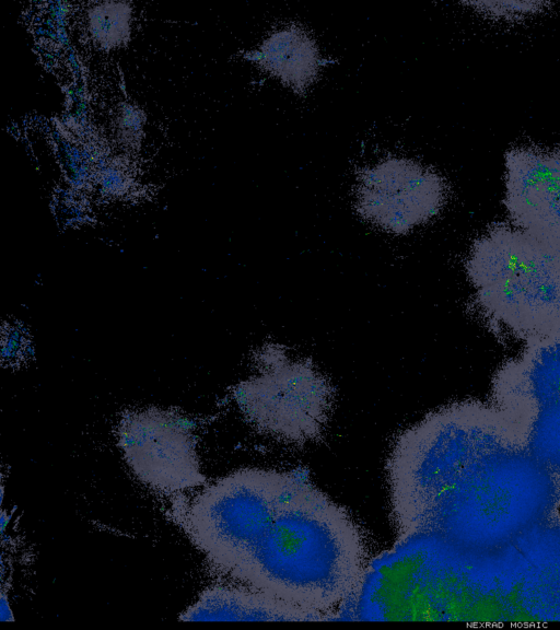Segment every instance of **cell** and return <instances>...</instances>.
Returning a JSON list of instances; mask_svg holds the SVG:
<instances>
[{
	"mask_svg": "<svg viewBox=\"0 0 560 630\" xmlns=\"http://www.w3.org/2000/svg\"><path fill=\"white\" fill-rule=\"evenodd\" d=\"M182 620L317 621L325 617L291 605L248 586H213L189 607Z\"/></svg>",
	"mask_w": 560,
	"mask_h": 630,
	"instance_id": "cell-11",
	"label": "cell"
},
{
	"mask_svg": "<svg viewBox=\"0 0 560 630\" xmlns=\"http://www.w3.org/2000/svg\"><path fill=\"white\" fill-rule=\"evenodd\" d=\"M539 562L560 610V510L535 532Z\"/></svg>",
	"mask_w": 560,
	"mask_h": 630,
	"instance_id": "cell-13",
	"label": "cell"
},
{
	"mask_svg": "<svg viewBox=\"0 0 560 630\" xmlns=\"http://www.w3.org/2000/svg\"><path fill=\"white\" fill-rule=\"evenodd\" d=\"M387 471L401 539L425 536L491 553L560 510V485L491 401H457L429 413L396 440Z\"/></svg>",
	"mask_w": 560,
	"mask_h": 630,
	"instance_id": "cell-1",
	"label": "cell"
},
{
	"mask_svg": "<svg viewBox=\"0 0 560 630\" xmlns=\"http://www.w3.org/2000/svg\"><path fill=\"white\" fill-rule=\"evenodd\" d=\"M13 621V615L12 611L10 609L9 603L7 600V596L5 594H2V598H1V621Z\"/></svg>",
	"mask_w": 560,
	"mask_h": 630,
	"instance_id": "cell-16",
	"label": "cell"
},
{
	"mask_svg": "<svg viewBox=\"0 0 560 630\" xmlns=\"http://www.w3.org/2000/svg\"><path fill=\"white\" fill-rule=\"evenodd\" d=\"M119 440L144 482L168 490L202 482L191 435L180 420L158 411L136 413L122 422Z\"/></svg>",
	"mask_w": 560,
	"mask_h": 630,
	"instance_id": "cell-10",
	"label": "cell"
},
{
	"mask_svg": "<svg viewBox=\"0 0 560 630\" xmlns=\"http://www.w3.org/2000/svg\"><path fill=\"white\" fill-rule=\"evenodd\" d=\"M25 330L19 325H8L2 334V359L9 362L24 360L27 355Z\"/></svg>",
	"mask_w": 560,
	"mask_h": 630,
	"instance_id": "cell-15",
	"label": "cell"
},
{
	"mask_svg": "<svg viewBox=\"0 0 560 630\" xmlns=\"http://www.w3.org/2000/svg\"><path fill=\"white\" fill-rule=\"evenodd\" d=\"M490 401L560 485V334L525 345L503 362L492 376Z\"/></svg>",
	"mask_w": 560,
	"mask_h": 630,
	"instance_id": "cell-7",
	"label": "cell"
},
{
	"mask_svg": "<svg viewBox=\"0 0 560 630\" xmlns=\"http://www.w3.org/2000/svg\"><path fill=\"white\" fill-rule=\"evenodd\" d=\"M384 568L372 604L385 620H478L485 604L510 605L511 585L499 555L471 553L439 541Z\"/></svg>",
	"mask_w": 560,
	"mask_h": 630,
	"instance_id": "cell-4",
	"label": "cell"
},
{
	"mask_svg": "<svg viewBox=\"0 0 560 630\" xmlns=\"http://www.w3.org/2000/svg\"><path fill=\"white\" fill-rule=\"evenodd\" d=\"M368 552L345 508L293 471L253 556L246 586L328 619L363 585Z\"/></svg>",
	"mask_w": 560,
	"mask_h": 630,
	"instance_id": "cell-2",
	"label": "cell"
},
{
	"mask_svg": "<svg viewBox=\"0 0 560 630\" xmlns=\"http://www.w3.org/2000/svg\"><path fill=\"white\" fill-rule=\"evenodd\" d=\"M504 167L510 223L560 247V145L511 148Z\"/></svg>",
	"mask_w": 560,
	"mask_h": 630,
	"instance_id": "cell-9",
	"label": "cell"
},
{
	"mask_svg": "<svg viewBox=\"0 0 560 630\" xmlns=\"http://www.w3.org/2000/svg\"><path fill=\"white\" fill-rule=\"evenodd\" d=\"M469 4L488 16L499 19H518L541 11L548 3L536 1H486L470 2Z\"/></svg>",
	"mask_w": 560,
	"mask_h": 630,
	"instance_id": "cell-14",
	"label": "cell"
},
{
	"mask_svg": "<svg viewBox=\"0 0 560 630\" xmlns=\"http://www.w3.org/2000/svg\"><path fill=\"white\" fill-rule=\"evenodd\" d=\"M244 58L300 96L317 80L322 65L315 40L295 24L272 32L258 49L247 52Z\"/></svg>",
	"mask_w": 560,
	"mask_h": 630,
	"instance_id": "cell-12",
	"label": "cell"
},
{
	"mask_svg": "<svg viewBox=\"0 0 560 630\" xmlns=\"http://www.w3.org/2000/svg\"><path fill=\"white\" fill-rule=\"evenodd\" d=\"M293 471L247 468L206 489L190 512L195 544L236 579L270 525Z\"/></svg>",
	"mask_w": 560,
	"mask_h": 630,
	"instance_id": "cell-5",
	"label": "cell"
},
{
	"mask_svg": "<svg viewBox=\"0 0 560 630\" xmlns=\"http://www.w3.org/2000/svg\"><path fill=\"white\" fill-rule=\"evenodd\" d=\"M447 198L444 178L406 158H387L358 175L357 212L373 225L404 235L434 218Z\"/></svg>",
	"mask_w": 560,
	"mask_h": 630,
	"instance_id": "cell-8",
	"label": "cell"
},
{
	"mask_svg": "<svg viewBox=\"0 0 560 630\" xmlns=\"http://www.w3.org/2000/svg\"><path fill=\"white\" fill-rule=\"evenodd\" d=\"M481 314L524 345L560 334V247L512 223H493L465 261Z\"/></svg>",
	"mask_w": 560,
	"mask_h": 630,
	"instance_id": "cell-3",
	"label": "cell"
},
{
	"mask_svg": "<svg viewBox=\"0 0 560 630\" xmlns=\"http://www.w3.org/2000/svg\"><path fill=\"white\" fill-rule=\"evenodd\" d=\"M259 374L241 383L235 398L258 429L285 441L318 438L327 422L331 392L307 360H291L276 345L258 353Z\"/></svg>",
	"mask_w": 560,
	"mask_h": 630,
	"instance_id": "cell-6",
	"label": "cell"
}]
</instances>
